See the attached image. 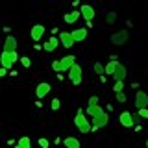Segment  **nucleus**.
<instances>
[{"instance_id": "18", "label": "nucleus", "mask_w": 148, "mask_h": 148, "mask_svg": "<svg viewBox=\"0 0 148 148\" xmlns=\"http://www.w3.org/2000/svg\"><path fill=\"white\" fill-rule=\"evenodd\" d=\"M102 111H104V109H102L98 104H95V106H89V108L85 109V113H87V115H89V117L92 119V117H96V115H100Z\"/></svg>"}, {"instance_id": "29", "label": "nucleus", "mask_w": 148, "mask_h": 148, "mask_svg": "<svg viewBox=\"0 0 148 148\" xmlns=\"http://www.w3.org/2000/svg\"><path fill=\"white\" fill-rule=\"evenodd\" d=\"M117 100L120 102V104H122V102H126L128 98H126V95H124V91L122 92H117Z\"/></svg>"}, {"instance_id": "19", "label": "nucleus", "mask_w": 148, "mask_h": 148, "mask_svg": "<svg viewBox=\"0 0 148 148\" xmlns=\"http://www.w3.org/2000/svg\"><path fill=\"white\" fill-rule=\"evenodd\" d=\"M80 17H82L80 11H71V13H67V15H65V22H67V24H74V22H76Z\"/></svg>"}, {"instance_id": "24", "label": "nucleus", "mask_w": 148, "mask_h": 148, "mask_svg": "<svg viewBox=\"0 0 148 148\" xmlns=\"http://www.w3.org/2000/svg\"><path fill=\"white\" fill-rule=\"evenodd\" d=\"M18 61L22 63V67H24V69H30L32 67V59L30 58H18Z\"/></svg>"}, {"instance_id": "28", "label": "nucleus", "mask_w": 148, "mask_h": 148, "mask_svg": "<svg viewBox=\"0 0 148 148\" xmlns=\"http://www.w3.org/2000/svg\"><path fill=\"white\" fill-rule=\"evenodd\" d=\"M39 146H41V148H48V146H50V143H48V139H45V137H41V139H39Z\"/></svg>"}, {"instance_id": "4", "label": "nucleus", "mask_w": 148, "mask_h": 148, "mask_svg": "<svg viewBox=\"0 0 148 148\" xmlns=\"http://www.w3.org/2000/svg\"><path fill=\"white\" fill-rule=\"evenodd\" d=\"M108 122H109V115L106 113V111H102L100 115H96V117L91 119V132H95V130H98V128L108 126Z\"/></svg>"}, {"instance_id": "21", "label": "nucleus", "mask_w": 148, "mask_h": 148, "mask_svg": "<svg viewBox=\"0 0 148 148\" xmlns=\"http://www.w3.org/2000/svg\"><path fill=\"white\" fill-rule=\"evenodd\" d=\"M117 65H119V61H109V63L104 67V72L109 74V76H113V72H115V69H117Z\"/></svg>"}, {"instance_id": "14", "label": "nucleus", "mask_w": 148, "mask_h": 148, "mask_svg": "<svg viewBox=\"0 0 148 148\" xmlns=\"http://www.w3.org/2000/svg\"><path fill=\"white\" fill-rule=\"evenodd\" d=\"M126 67H124L122 63H119L117 65V69H115V72H113V80L115 82H124V78H126Z\"/></svg>"}, {"instance_id": "1", "label": "nucleus", "mask_w": 148, "mask_h": 148, "mask_svg": "<svg viewBox=\"0 0 148 148\" xmlns=\"http://www.w3.org/2000/svg\"><path fill=\"white\" fill-rule=\"evenodd\" d=\"M76 63V58L74 56H65L61 59H54L52 61V69L56 72H69V69Z\"/></svg>"}, {"instance_id": "9", "label": "nucleus", "mask_w": 148, "mask_h": 148, "mask_svg": "<svg viewBox=\"0 0 148 148\" xmlns=\"http://www.w3.org/2000/svg\"><path fill=\"white\" fill-rule=\"evenodd\" d=\"M135 108L137 109L148 108V95L145 91H137V95H135Z\"/></svg>"}, {"instance_id": "10", "label": "nucleus", "mask_w": 148, "mask_h": 148, "mask_svg": "<svg viewBox=\"0 0 148 148\" xmlns=\"http://www.w3.org/2000/svg\"><path fill=\"white\" fill-rule=\"evenodd\" d=\"M45 35V26L43 24H34L32 26V30H30V37H32V41H41V37Z\"/></svg>"}, {"instance_id": "8", "label": "nucleus", "mask_w": 148, "mask_h": 148, "mask_svg": "<svg viewBox=\"0 0 148 148\" xmlns=\"http://www.w3.org/2000/svg\"><path fill=\"white\" fill-rule=\"evenodd\" d=\"M80 15L85 18L87 22H92V18L96 17V13H95V8L89 6V4H82L80 6Z\"/></svg>"}, {"instance_id": "2", "label": "nucleus", "mask_w": 148, "mask_h": 148, "mask_svg": "<svg viewBox=\"0 0 148 148\" xmlns=\"http://www.w3.org/2000/svg\"><path fill=\"white\" fill-rule=\"evenodd\" d=\"M74 126L80 130L82 133H89L91 132V124H89V119L85 117V111L83 109H78L76 117H74Z\"/></svg>"}, {"instance_id": "31", "label": "nucleus", "mask_w": 148, "mask_h": 148, "mask_svg": "<svg viewBox=\"0 0 148 148\" xmlns=\"http://www.w3.org/2000/svg\"><path fill=\"white\" fill-rule=\"evenodd\" d=\"M4 76H8V71H6V69H2V67H0V78H4Z\"/></svg>"}, {"instance_id": "13", "label": "nucleus", "mask_w": 148, "mask_h": 148, "mask_svg": "<svg viewBox=\"0 0 148 148\" xmlns=\"http://www.w3.org/2000/svg\"><path fill=\"white\" fill-rule=\"evenodd\" d=\"M87 34H89V30H87V28H78V30L71 32L74 43H78V41H85V39H87Z\"/></svg>"}, {"instance_id": "26", "label": "nucleus", "mask_w": 148, "mask_h": 148, "mask_svg": "<svg viewBox=\"0 0 148 148\" xmlns=\"http://www.w3.org/2000/svg\"><path fill=\"white\" fill-rule=\"evenodd\" d=\"M50 108H52V111H58L59 108H61V102H59V98H54L52 104H50Z\"/></svg>"}, {"instance_id": "30", "label": "nucleus", "mask_w": 148, "mask_h": 148, "mask_svg": "<svg viewBox=\"0 0 148 148\" xmlns=\"http://www.w3.org/2000/svg\"><path fill=\"white\" fill-rule=\"evenodd\" d=\"M95 104H98V96H91L89 98V106H95Z\"/></svg>"}, {"instance_id": "16", "label": "nucleus", "mask_w": 148, "mask_h": 148, "mask_svg": "<svg viewBox=\"0 0 148 148\" xmlns=\"http://www.w3.org/2000/svg\"><path fill=\"white\" fill-rule=\"evenodd\" d=\"M58 46H59V39H58L56 35H52V37H50V39L45 43L43 48H45V52H54V50L58 48Z\"/></svg>"}, {"instance_id": "25", "label": "nucleus", "mask_w": 148, "mask_h": 148, "mask_svg": "<svg viewBox=\"0 0 148 148\" xmlns=\"http://www.w3.org/2000/svg\"><path fill=\"white\" fill-rule=\"evenodd\" d=\"M122 89H124V82H115V85H113L115 95H117V92H122Z\"/></svg>"}, {"instance_id": "3", "label": "nucleus", "mask_w": 148, "mask_h": 148, "mask_svg": "<svg viewBox=\"0 0 148 148\" xmlns=\"http://www.w3.org/2000/svg\"><path fill=\"white\" fill-rule=\"evenodd\" d=\"M15 61H18V54L17 52H2L0 54V67L9 71L15 65Z\"/></svg>"}, {"instance_id": "11", "label": "nucleus", "mask_w": 148, "mask_h": 148, "mask_svg": "<svg viewBox=\"0 0 148 148\" xmlns=\"http://www.w3.org/2000/svg\"><path fill=\"white\" fill-rule=\"evenodd\" d=\"M2 52H17V39H15L13 35H8V37H6Z\"/></svg>"}, {"instance_id": "32", "label": "nucleus", "mask_w": 148, "mask_h": 148, "mask_svg": "<svg viewBox=\"0 0 148 148\" xmlns=\"http://www.w3.org/2000/svg\"><path fill=\"white\" fill-rule=\"evenodd\" d=\"M146 148H148V141H146Z\"/></svg>"}, {"instance_id": "15", "label": "nucleus", "mask_w": 148, "mask_h": 148, "mask_svg": "<svg viewBox=\"0 0 148 148\" xmlns=\"http://www.w3.org/2000/svg\"><path fill=\"white\" fill-rule=\"evenodd\" d=\"M59 41H61V45L65 46V48H71V46H74V39H72L71 32H61V34H59Z\"/></svg>"}, {"instance_id": "27", "label": "nucleus", "mask_w": 148, "mask_h": 148, "mask_svg": "<svg viewBox=\"0 0 148 148\" xmlns=\"http://www.w3.org/2000/svg\"><path fill=\"white\" fill-rule=\"evenodd\" d=\"M137 119H148V108H145V109H139Z\"/></svg>"}, {"instance_id": "6", "label": "nucleus", "mask_w": 148, "mask_h": 148, "mask_svg": "<svg viewBox=\"0 0 148 148\" xmlns=\"http://www.w3.org/2000/svg\"><path fill=\"white\" fill-rule=\"evenodd\" d=\"M135 120H137V117H135V115H132L130 111H122V113L119 115V122L122 124L124 128H133Z\"/></svg>"}, {"instance_id": "17", "label": "nucleus", "mask_w": 148, "mask_h": 148, "mask_svg": "<svg viewBox=\"0 0 148 148\" xmlns=\"http://www.w3.org/2000/svg\"><path fill=\"white\" fill-rule=\"evenodd\" d=\"M63 143H65V146H67V148H82V143L78 141L76 137H67Z\"/></svg>"}, {"instance_id": "20", "label": "nucleus", "mask_w": 148, "mask_h": 148, "mask_svg": "<svg viewBox=\"0 0 148 148\" xmlns=\"http://www.w3.org/2000/svg\"><path fill=\"white\" fill-rule=\"evenodd\" d=\"M15 148H32V141H30V137H21L17 141V145H15Z\"/></svg>"}, {"instance_id": "12", "label": "nucleus", "mask_w": 148, "mask_h": 148, "mask_svg": "<svg viewBox=\"0 0 148 148\" xmlns=\"http://www.w3.org/2000/svg\"><path fill=\"white\" fill-rule=\"evenodd\" d=\"M50 89H52V87H50V83H46V82L39 83V85H37V89H35V95H37V98H39V100H43L45 96L50 92Z\"/></svg>"}, {"instance_id": "5", "label": "nucleus", "mask_w": 148, "mask_h": 148, "mask_svg": "<svg viewBox=\"0 0 148 148\" xmlns=\"http://www.w3.org/2000/svg\"><path fill=\"white\" fill-rule=\"evenodd\" d=\"M69 80H71V83H74V85H80L82 80H83V72H82V67L78 63H74L71 69H69Z\"/></svg>"}, {"instance_id": "23", "label": "nucleus", "mask_w": 148, "mask_h": 148, "mask_svg": "<svg viewBox=\"0 0 148 148\" xmlns=\"http://www.w3.org/2000/svg\"><path fill=\"white\" fill-rule=\"evenodd\" d=\"M92 69H95V72H96V74H100V78L104 76V65H102V63L96 61L95 65H92Z\"/></svg>"}, {"instance_id": "22", "label": "nucleus", "mask_w": 148, "mask_h": 148, "mask_svg": "<svg viewBox=\"0 0 148 148\" xmlns=\"http://www.w3.org/2000/svg\"><path fill=\"white\" fill-rule=\"evenodd\" d=\"M106 22H108V24H115V22H117V13H115V11H109L108 17H106Z\"/></svg>"}, {"instance_id": "7", "label": "nucleus", "mask_w": 148, "mask_h": 148, "mask_svg": "<svg viewBox=\"0 0 148 148\" xmlns=\"http://www.w3.org/2000/svg\"><path fill=\"white\" fill-rule=\"evenodd\" d=\"M126 41H128V30L115 32V34L111 35V43H113L115 46H122V45H126Z\"/></svg>"}]
</instances>
